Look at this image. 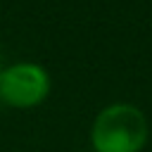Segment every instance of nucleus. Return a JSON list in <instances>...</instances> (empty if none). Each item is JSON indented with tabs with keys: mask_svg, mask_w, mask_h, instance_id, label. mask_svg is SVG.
Segmentation results:
<instances>
[{
	"mask_svg": "<svg viewBox=\"0 0 152 152\" xmlns=\"http://www.w3.org/2000/svg\"><path fill=\"white\" fill-rule=\"evenodd\" d=\"M147 138V116L131 102H112L102 107L90 126V147L95 152H142Z\"/></svg>",
	"mask_w": 152,
	"mask_h": 152,
	"instance_id": "1",
	"label": "nucleus"
},
{
	"mask_svg": "<svg viewBox=\"0 0 152 152\" xmlns=\"http://www.w3.org/2000/svg\"><path fill=\"white\" fill-rule=\"evenodd\" d=\"M52 90L50 71L38 62H14L2 66L0 102L14 109H33L48 100Z\"/></svg>",
	"mask_w": 152,
	"mask_h": 152,
	"instance_id": "2",
	"label": "nucleus"
},
{
	"mask_svg": "<svg viewBox=\"0 0 152 152\" xmlns=\"http://www.w3.org/2000/svg\"><path fill=\"white\" fill-rule=\"evenodd\" d=\"M0 74H2V66H0Z\"/></svg>",
	"mask_w": 152,
	"mask_h": 152,
	"instance_id": "3",
	"label": "nucleus"
}]
</instances>
